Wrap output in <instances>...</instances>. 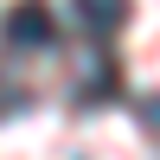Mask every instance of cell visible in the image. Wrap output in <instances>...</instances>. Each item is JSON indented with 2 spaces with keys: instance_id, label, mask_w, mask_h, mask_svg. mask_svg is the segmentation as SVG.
<instances>
[{
  "instance_id": "obj_1",
  "label": "cell",
  "mask_w": 160,
  "mask_h": 160,
  "mask_svg": "<svg viewBox=\"0 0 160 160\" xmlns=\"http://www.w3.org/2000/svg\"><path fill=\"white\" fill-rule=\"evenodd\" d=\"M51 38H58V26H51L45 0H19V7L0 19V45L7 51H38V45H51Z\"/></svg>"
},
{
  "instance_id": "obj_2",
  "label": "cell",
  "mask_w": 160,
  "mask_h": 160,
  "mask_svg": "<svg viewBox=\"0 0 160 160\" xmlns=\"http://www.w3.org/2000/svg\"><path fill=\"white\" fill-rule=\"evenodd\" d=\"M77 19L90 38H115L128 26V0H77Z\"/></svg>"
},
{
  "instance_id": "obj_3",
  "label": "cell",
  "mask_w": 160,
  "mask_h": 160,
  "mask_svg": "<svg viewBox=\"0 0 160 160\" xmlns=\"http://www.w3.org/2000/svg\"><path fill=\"white\" fill-rule=\"evenodd\" d=\"M135 115H141V128H148V135L160 141V90H154V96H141V102H135Z\"/></svg>"
}]
</instances>
